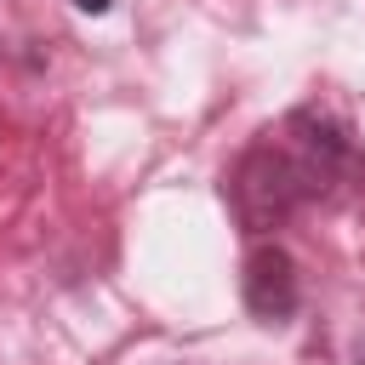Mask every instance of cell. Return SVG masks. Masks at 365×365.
<instances>
[{
  "mask_svg": "<svg viewBox=\"0 0 365 365\" xmlns=\"http://www.w3.org/2000/svg\"><path fill=\"white\" fill-rule=\"evenodd\" d=\"M285 154H291L308 200H336V194H348V188L365 182V148H359V137L336 114H325V108H297L285 120Z\"/></svg>",
  "mask_w": 365,
  "mask_h": 365,
  "instance_id": "cell-2",
  "label": "cell"
},
{
  "mask_svg": "<svg viewBox=\"0 0 365 365\" xmlns=\"http://www.w3.org/2000/svg\"><path fill=\"white\" fill-rule=\"evenodd\" d=\"M74 6H80V11H86V17H103V11H108V6H114V0H74Z\"/></svg>",
  "mask_w": 365,
  "mask_h": 365,
  "instance_id": "cell-4",
  "label": "cell"
},
{
  "mask_svg": "<svg viewBox=\"0 0 365 365\" xmlns=\"http://www.w3.org/2000/svg\"><path fill=\"white\" fill-rule=\"evenodd\" d=\"M240 297H245V308H251L257 319H268V325L291 319L297 302H302V274H297L291 251H285V245H257V251L245 257Z\"/></svg>",
  "mask_w": 365,
  "mask_h": 365,
  "instance_id": "cell-3",
  "label": "cell"
},
{
  "mask_svg": "<svg viewBox=\"0 0 365 365\" xmlns=\"http://www.w3.org/2000/svg\"><path fill=\"white\" fill-rule=\"evenodd\" d=\"M228 211L240 222V234H274L285 217H297L308 205V188L285 154V143H251L234 171H228Z\"/></svg>",
  "mask_w": 365,
  "mask_h": 365,
  "instance_id": "cell-1",
  "label": "cell"
}]
</instances>
